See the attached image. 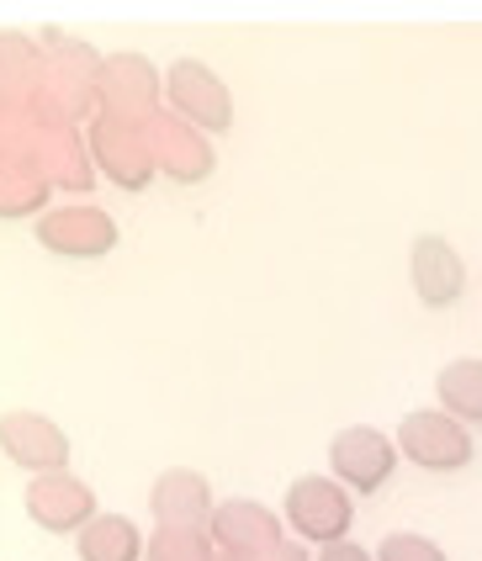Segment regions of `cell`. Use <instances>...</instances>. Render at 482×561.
I'll return each instance as SVG.
<instances>
[{"label":"cell","mask_w":482,"mask_h":561,"mask_svg":"<svg viewBox=\"0 0 482 561\" xmlns=\"http://www.w3.org/2000/svg\"><path fill=\"white\" fill-rule=\"evenodd\" d=\"M5 123L16 133V144L43 164L48 186L59 191V196H69V202H91V191H96L101 175H96V159H91L85 127L37 123V117H5Z\"/></svg>","instance_id":"obj_1"},{"label":"cell","mask_w":482,"mask_h":561,"mask_svg":"<svg viewBox=\"0 0 482 561\" xmlns=\"http://www.w3.org/2000/svg\"><path fill=\"white\" fill-rule=\"evenodd\" d=\"M282 519H287V535H297L302 546H319V551L323 546H340L355 530V493L340 488L329 471L297 477V482H287Z\"/></svg>","instance_id":"obj_2"},{"label":"cell","mask_w":482,"mask_h":561,"mask_svg":"<svg viewBox=\"0 0 482 561\" xmlns=\"http://www.w3.org/2000/svg\"><path fill=\"white\" fill-rule=\"evenodd\" d=\"M398 456L409 461V467L429 471V477H456V471L472 467V456H478V439L467 424H456L450 413L440 408H414V413H403V424H398Z\"/></svg>","instance_id":"obj_3"},{"label":"cell","mask_w":482,"mask_h":561,"mask_svg":"<svg viewBox=\"0 0 482 561\" xmlns=\"http://www.w3.org/2000/svg\"><path fill=\"white\" fill-rule=\"evenodd\" d=\"M96 106L117 123H154L164 112V69L144 54H106L96 69Z\"/></svg>","instance_id":"obj_4"},{"label":"cell","mask_w":482,"mask_h":561,"mask_svg":"<svg viewBox=\"0 0 482 561\" xmlns=\"http://www.w3.org/2000/svg\"><path fill=\"white\" fill-rule=\"evenodd\" d=\"M33 233L37 244L48 254H59V260H106L123 239L117 218L101 202H59L33 222Z\"/></svg>","instance_id":"obj_5"},{"label":"cell","mask_w":482,"mask_h":561,"mask_svg":"<svg viewBox=\"0 0 482 561\" xmlns=\"http://www.w3.org/2000/svg\"><path fill=\"white\" fill-rule=\"evenodd\" d=\"M164 101L181 123H192L207 138H223L233 127V91L223 85V75L202 59H175L164 69Z\"/></svg>","instance_id":"obj_6"},{"label":"cell","mask_w":482,"mask_h":561,"mask_svg":"<svg viewBox=\"0 0 482 561\" xmlns=\"http://www.w3.org/2000/svg\"><path fill=\"white\" fill-rule=\"evenodd\" d=\"M398 439L382 435L377 424H351V430H340V435L329 439V477L340 482V488H351L355 499H371V493H382L387 482H392V471H398Z\"/></svg>","instance_id":"obj_7"},{"label":"cell","mask_w":482,"mask_h":561,"mask_svg":"<svg viewBox=\"0 0 482 561\" xmlns=\"http://www.w3.org/2000/svg\"><path fill=\"white\" fill-rule=\"evenodd\" d=\"M0 456L27 477H59L74 461V445L59 419H48L37 408H11V413H0Z\"/></svg>","instance_id":"obj_8"},{"label":"cell","mask_w":482,"mask_h":561,"mask_svg":"<svg viewBox=\"0 0 482 561\" xmlns=\"http://www.w3.org/2000/svg\"><path fill=\"white\" fill-rule=\"evenodd\" d=\"M85 138H91V159H96V175L101 181H112L117 191H149L160 181V170H154V149H149V127L138 123H117V117H96V123L85 127Z\"/></svg>","instance_id":"obj_9"},{"label":"cell","mask_w":482,"mask_h":561,"mask_svg":"<svg viewBox=\"0 0 482 561\" xmlns=\"http://www.w3.org/2000/svg\"><path fill=\"white\" fill-rule=\"evenodd\" d=\"M22 508L37 530L48 535H80L91 519H101V499L96 488L74 471H59V477H27V493H22Z\"/></svg>","instance_id":"obj_10"},{"label":"cell","mask_w":482,"mask_h":561,"mask_svg":"<svg viewBox=\"0 0 482 561\" xmlns=\"http://www.w3.org/2000/svg\"><path fill=\"white\" fill-rule=\"evenodd\" d=\"M213 546L223 551V557H271V551H282L291 535H287V519L276 514V508H265L260 499H218L213 508Z\"/></svg>","instance_id":"obj_11"},{"label":"cell","mask_w":482,"mask_h":561,"mask_svg":"<svg viewBox=\"0 0 482 561\" xmlns=\"http://www.w3.org/2000/svg\"><path fill=\"white\" fill-rule=\"evenodd\" d=\"M149 127V149H154V170H160V181L170 186H202V181H213V170H218V149H213V138L207 133H196L192 123H181L170 106H164Z\"/></svg>","instance_id":"obj_12"},{"label":"cell","mask_w":482,"mask_h":561,"mask_svg":"<svg viewBox=\"0 0 482 561\" xmlns=\"http://www.w3.org/2000/svg\"><path fill=\"white\" fill-rule=\"evenodd\" d=\"M409 286H414L418 308L446 312L467 297V260L446 233H418L409 244Z\"/></svg>","instance_id":"obj_13"},{"label":"cell","mask_w":482,"mask_h":561,"mask_svg":"<svg viewBox=\"0 0 482 561\" xmlns=\"http://www.w3.org/2000/svg\"><path fill=\"white\" fill-rule=\"evenodd\" d=\"M213 508H218V493H213V482L192 467L160 471L154 488H149V514H154V525L207 530V525H213Z\"/></svg>","instance_id":"obj_14"},{"label":"cell","mask_w":482,"mask_h":561,"mask_svg":"<svg viewBox=\"0 0 482 561\" xmlns=\"http://www.w3.org/2000/svg\"><path fill=\"white\" fill-rule=\"evenodd\" d=\"M48 75V54L33 32H0V117H27L37 101V85Z\"/></svg>","instance_id":"obj_15"},{"label":"cell","mask_w":482,"mask_h":561,"mask_svg":"<svg viewBox=\"0 0 482 561\" xmlns=\"http://www.w3.org/2000/svg\"><path fill=\"white\" fill-rule=\"evenodd\" d=\"M48 175H43V164H37L22 144H16V133L5 123V154H0V222H27V218H43L48 213Z\"/></svg>","instance_id":"obj_16"},{"label":"cell","mask_w":482,"mask_h":561,"mask_svg":"<svg viewBox=\"0 0 482 561\" xmlns=\"http://www.w3.org/2000/svg\"><path fill=\"white\" fill-rule=\"evenodd\" d=\"M74 551H80V561H144L149 535L138 530L128 514H101L74 535Z\"/></svg>","instance_id":"obj_17"},{"label":"cell","mask_w":482,"mask_h":561,"mask_svg":"<svg viewBox=\"0 0 482 561\" xmlns=\"http://www.w3.org/2000/svg\"><path fill=\"white\" fill-rule=\"evenodd\" d=\"M435 408L450 413L456 424H482V355H461L446 360L435 376Z\"/></svg>","instance_id":"obj_18"},{"label":"cell","mask_w":482,"mask_h":561,"mask_svg":"<svg viewBox=\"0 0 482 561\" xmlns=\"http://www.w3.org/2000/svg\"><path fill=\"white\" fill-rule=\"evenodd\" d=\"M144 561H218V546L207 530H181V525H154Z\"/></svg>","instance_id":"obj_19"},{"label":"cell","mask_w":482,"mask_h":561,"mask_svg":"<svg viewBox=\"0 0 482 561\" xmlns=\"http://www.w3.org/2000/svg\"><path fill=\"white\" fill-rule=\"evenodd\" d=\"M377 561H450V557H446V546H440V540H429V535L392 530V535H382Z\"/></svg>","instance_id":"obj_20"},{"label":"cell","mask_w":482,"mask_h":561,"mask_svg":"<svg viewBox=\"0 0 482 561\" xmlns=\"http://www.w3.org/2000/svg\"><path fill=\"white\" fill-rule=\"evenodd\" d=\"M313 561H377V551H371V546H360V540H340V546L313 551Z\"/></svg>","instance_id":"obj_21"},{"label":"cell","mask_w":482,"mask_h":561,"mask_svg":"<svg viewBox=\"0 0 482 561\" xmlns=\"http://www.w3.org/2000/svg\"><path fill=\"white\" fill-rule=\"evenodd\" d=\"M260 561H313V557L302 551V540H287L282 551H271V557H260Z\"/></svg>","instance_id":"obj_22"},{"label":"cell","mask_w":482,"mask_h":561,"mask_svg":"<svg viewBox=\"0 0 482 561\" xmlns=\"http://www.w3.org/2000/svg\"><path fill=\"white\" fill-rule=\"evenodd\" d=\"M218 561H250V557H223V551H218ZM260 561V557H255Z\"/></svg>","instance_id":"obj_23"}]
</instances>
